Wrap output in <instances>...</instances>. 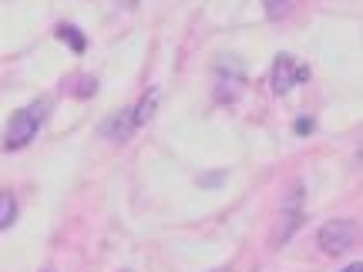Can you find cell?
<instances>
[{"label": "cell", "instance_id": "cell-1", "mask_svg": "<svg viewBox=\"0 0 363 272\" xmlns=\"http://www.w3.org/2000/svg\"><path fill=\"white\" fill-rule=\"evenodd\" d=\"M44 111H48V101H38V108L13 111L11 121H7V131H4V152H21L34 142V135L40 131V121H44Z\"/></svg>", "mask_w": 363, "mask_h": 272}, {"label": "cell", "instance_id": "cell-2", "mask_svg": "<svg viewBox=\"0 0 363 272\" xmlns=\"http://www.w3.org/2000/svg\"><path fill=\"white\" fill-rule=\"evenodd\" d=\"M316 242H320V249H323L326 256H343L357 242V225L350 219L326 222L323 229H320V235H316Z\"/></svg>", "mask_w": 363, "mask_h": 272}, {"label": "cell", "instance_id": "cell-3", "mask_svg": "<svg viewBox=\"0 0 363 272\" xmlns=\"http://www.w3.org/2000/svg\"><path fill=\"white\" fill-rule=\"evenodd\" d=\"M310 78V67L306 64H299L296 57H289V54H279L276 57V64H272V91L276 94H289V91L296 88V84H303V81Z\"/></svg>", "mask_w": 363, "mask_h": 272}, {"label": "cell", "instance_id": "cell-4", "mask_svg": "<svg viewBox=\"0 0 363 272\" xmlns=\"http://www.w3.org/2000/svg\"><path fill=\"white\" fill-rule=\"evenodd\" d=\"M135 131L138 128H135V121H131V108H121L118 115H111L101 125V135L108 138V142H128Z\"/></svg>", "mask_w": 363, "mask_h": 272}, {"label": "cell", "instance_id": "cell-5", "mask_svg": "<svg viewBox=\"0 0 363 272\" xmlns=\"http://www.w3.org/2000/svg\"><path fill=\"white\" fill-rule=\"evenodd\" d=\"M242 91V71L239 67H219V88H216V98L225 104H233Z\"/></svg>", "mask_w": 363, "mask_h": 272}, {"label": "cell", "instance_id": "cell-6", "mask_svg": "<svg viewBox=\"0 0 363 272\" xmlns=\"http://www.w3.org/2000/svg\"><path fill=\"white\" fill-rule=\"evenodd\" d=\"M158 101H162V91H158V88L145 91V98L131 108V121H135V128H142L145 121H152V115L158 111Z\"/></svg>", "mask_w": 363, "mask_h": 272}, {"label": "cell", "instance_id": "cell-7", "mask_svg": "<svg viewBox=\"0 0 363 272\" xmlns=\"http://www.w3.org/2000/svg\"><path fill=\"white\" fill-rule=\"evenodd\" d=\"M296 4L299 0H262V7H266V17H269V21H283V17H289Z\"/></svg>", "mask_w": 363, "mask_h": 272}, {"label": "cell", "instance_id": "cell-8", "mask_svg": "<svg viewBox=\"0 0 363 272\" xmlns=\"http://www.w3.org/2000/svg\"><path fill=\"white\" fill-rule=\"evenodd\" d=\"M17 219V198L11 192H0V229H11Z\"/></svg>", "mask_w": 363, "mask_h": 272}, {"label": "cell", "instance_id": "cell-9", "mask_svg": "<svg viewBox=\"0 0 363 272\" xmlns=\"http://www.w3.org/2000/svg\"><path fill=\"white\" fill-rule=\"evenodd\" d=\"M57 38L67 40L74 54H84V47H88V40L81 38V30H78V27H71V24H61V27H57Z\"/></svg>", "mask_w": 363, "mask_h": 272}, {"label": "cell", "instance_id": "cell-10", "mask_svg": "<svg viewBox=\"0 0 363 272\" xmlns=\"http://www.w3.org/2000/svg\"><path fill=\"white\" fill-rule=\"evenodd\" d=\"M310 131H313V121H310V118H299V121H296V135H310Z\"/></svg>", "mask_w": 363, "mask_h": 272}, {"label": "cell", "instance_id": "cell-11", "mask_svg": "<svg viewBox=\"0 0 363 272\" xmlns=\"http://www.w3.org/2000/svg\"><path fill=\"white\" fill-rule=\"evenodd\" d=\"M343 272H363V262H353V266H347Z\"/></svg>", "mask_w": 363, "mask_h": 272}, {"label": "cell", "instance_id": "cell-12", "mask_svg": "<svg viewBox=\"0 0 363 272\" xmlns=\"http://www.w3.org/2000/svg\"><path fill=\"white\" fill-rule=\"evenodd\" d=\"M121 4H125V7H131V4H135V0H121Z\"/></svg>", "mask_w": 363, "mask_h": 272}, {"label": "cell", "instance_id": "cell-13", "mask_svg": "<svg viewBox=\"0 0 363 272\" xmlns=\"http://www.w3.org/2000/svg\"><path fill=\"white\" fill-rule=\"evenodd\" d=\"M125 272H128V269H125Z\"/></svg>", "mask_w": 363, "mask_h": 272}]
</instances>
